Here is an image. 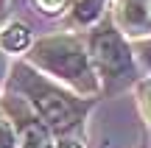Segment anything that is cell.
Masks as SVG:
<instances>
[{"label": "cell", "mask_w": 151, "mask_h": 148, "mask_svg": "<svg viewBox=\"0 0 151 148\" xmlns=\"http://www.w3.org/2000/svg\"><path fill=\"white\" fill-rule=\"evenodd\" d=\"M28 59L45 73L62 78L73 89L84 95H92L98 89V76L90 64V56L73 36H45L31 48Z\"/></svg>", "instance_id": "obj_2"}, {"label": "cell", "mask_w": 151, "mask_h": 148, "mask_svg": "<svg viewBox=\"0 0 151 148\" xmlns=\"http://www.w3.org/2000/svg\"><path fill=\"white\" fill-rule=\"evenodd\" d=\"M0 148H17V132L3 109H0Z\"/></svg>", "instance_id": "obj_8"}, {"label": "cell", "mask_w": 151, "mask_h": 148, "mask_svg": "<svg viewBox=\"0 0 151 148\" xmlns=\"http://www.w3.org/2000/svg\"><path fill=\"white\" fill-rule=\"evenodd\" d=\"M65 3L67 0H37V6L42 11H48V14H59V11L65 9Z\"/></svg>", "instance_id": "obj_10"}, {"label": "cell", "mask_w": 151, "mask_h": 148, "mask_svg": "<svg viewBox=\"0 0 151 148\" xmlns=\"http://www.w3.org/2000/svg\"><path fill=\"white\" fill-rule=\"evenodd\" d=\"M143 109H146V115L151 120V81L143 84Z\"/></svg>", "instance_id": "obj_11"}, {"label": "cell", "mask_w": 151, "mask_h": 148, "mask_svg": "<svg viewBox=\"0 0 151 148\" xmlns=\"http://www.w3.org/2000/svg\"><path fill=\"white\" fill-rule=\"evenodd\" d=\"M115 14L126 34L143 36L151 31V0H120Z\"/></svg>", "instance_id": "obj_5"}, {"label": "cell", "mask_w": 151, "mask_h": 148, "mask_svg": "<svg viewBox=\"0 0 151 148\" xmlns=\"http://www.w3.org/2000/svg\"><path fill=\"white\" fill-rule=\"evenodd\" d=\"M90 59H92V70H98V78L104 81L106 92L123 89L126 84L134 81L132 50L112 22H104L101 28L90 34Z\"/></svg>", "instance_id": "obj_3"}, {"label": "cell", "mask_w": 151, "mask_h": 148, "mask_svg": "<svg viewBox=\"0 0 151 148\" xmlns=\"http://www.w3.org/2000/svg\"><path fill=\"white\" fill-rule=\"evenodd\" d=\"M6 117L17 132V148H53L50 145V129L37 117V112L20 98H11L3 104Z\"/></svg>", "instance_id": "obj_4"}, {"label": "cell", "mask_w": 151, "mask_h": 148, "mask_svg": "<svg viewBox=\"0 0 151 148\" xmlns=\"http://www.w3.org/2000/svg\"><path fill=\"white\" fill-rule=\"evenodd\" d=\"M11 87L20 95H25V101L31 104V109L37 112V117L50 129V132H70L73 126H78L81 117H84L87 104L73 95L62 92L59 87L48 84L42 76H37L34 70H28L25 64L14 67V76H11Z\"/></svg>", "instance_id": "obj_1"}, {"label": "cell", "mask_w": 151, "mask_h": 148, "mask_svg": "<svg viewBox=\"0 0 151 148\" xmlns=\"http://www.w3.org/2000/svg\"><path fill=\"white\" fill-rule=\"evenodd\" d=\"M3 73H6V59H3V53H0V81H3Z\"/></svg>", "instance_id": "obj_12"}, {"label": "cell", "mask_w": 151, "mask_h": 148, "mask_svg": "<svg viewBox=\"0 0 151 148\" xmlns=\"http://www.w3.org/2000/svg\"><path fill=\"white\" fill-rule=\"evenodd\" d=\"M137 56H140V61L151 70V39H143V42H137Z\"/></svg>", "instance_id": "obj_9"}, {"label": "cell", "mask_w": 151, "mask_h": 148, "mask_svg": "<svg viewBox=\"0 0 151 148\" xmlns=\"http://www.w3.org/2000/svg\"><path fill=\"white\" fill-rule=\"evenodd\" d=\"M0 6H3V0H0Z\"/></svg>", "instance_id": "obj_14"}, {"label": "cell", "mask_w": 151, "mask_h": 148, "mask_svg": "<svg viewBox=\"0 0 151 148\" xmlns=\"http://www.w3.org/2000/svg\"><path fill=\"white\" fill-rule=\"evenodd\" d=\"M0 45H3V50L20 53V50H25L31 45V31L25 25H20V22H11V25H6L0 31Z\"/></svg>", "instance_id": "obj_6"}, {"label": "cell", "mask_w": 151, "mask_h": 148, "mask_svg": "<svg viewBox=\"0 0 151 148\" xmlns=\"http://www.w3.org/2000/svg\"><path fill=\"white\" fill-rule=\"evenodd\" d=\"M104 14V0H76L73 3V17L81 25H90Z\"/></svg>", "instance_id": "obj_7"}, {"label": "cell", "mask_w": 151, "mask_h": 148, "mask_svg": "<svg viewBox=\"0 0 151 148\" xmlns=\"http://www.w3.org/2000/svg\"><path fill=\"white\" fill-rule=\"evenodd\" d=\"M59 148H81V145H76V143H62Z\"/></svg>", "instance_id": "obj_13"}]
</instances>
